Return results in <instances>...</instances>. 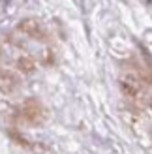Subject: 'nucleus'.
<instances>
[{
	"label": "nucleus",
	"mask_w": 152,
	"mask_h": 154,
	"mask_svg": "<svg viewBox=\"0 0 152 154\" xmlns=\"http://www.w3.org/2000/svg\"><path fill=\"white\" fill-rule=\"evenodd\" d=\"M23 119L28 120V122H32V124H36V122H40L41 120V109H40V105H38L36 102H28L25 107H23Z\"/></svg>",
	"instance_id": "39448f33"
},
{
	"label": "nucleus",
	"mask_w": 152,
	"mask_h": 154,
	"mask_svg": "<svg viewBox=\"0 0 152 154\" xmlns=\"http://www.w3.org/2000/svg\"><path fill=\"white\" fill-rule=\"evenodd\" d=\"M120 90L122 94L133 103H143V100H147V85L143 81V77L135 72H124L118 79Z\"/></svg>",
	"instance_id": "f257e3e1"
},
{
	"label": "nucleus",
	"mask_w": 152,
	"mask_h": 154,
	"mask_svg": "<svg viewBox=\"0 0 152 154\" xmlns=\"http://www.w3.org/2000/svg\"><path fill=\"white\" fill-rule=\"evenodd\" d=\"M17 87H19L17 77H15L11 72L0 68V92H4V94H11V92L17 90Z\"/></svg>",
	"instance_id": "7ed1b4c3"
},
{
	"label": "nucleus",
	"mask_w": 152,
	"mask_h": 154,
	"mask_svg": "<svg viewBox=\"0 0 152 154\" xmlns=\"http://www.w3.org/2000/svg\"><path fill=\"white\" fill-rule=\"evenodd\" d=\"M15 68H17L23 75H32L38 70V62L30 55H21L17 60H15Z\"/></svg>",
	"instance_id": "20e7f679"
},
{
	"label": "nucleus",
	"mask_w": 152,
	"mask_h": 154,
	"mask_svg": "<svg viewBox=\"0 0 152 154\" xmlns=\"http://www.w3.org/2000/svg\"><path fill=\"white\" fill-rule=\"evenodd\" d=\"M17 30L23 36L30 38V40H36V42H45L47 40V30H45V26L38 19H32V17L23 19L17 25Z\"/></svg>",
	"instance_id": "f03ea898"
}]
</instances>
